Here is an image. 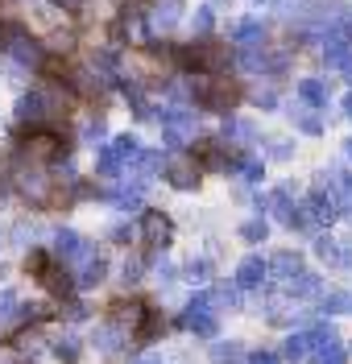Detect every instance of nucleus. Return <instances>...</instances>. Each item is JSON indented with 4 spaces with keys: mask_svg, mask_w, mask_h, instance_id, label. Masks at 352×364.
<instances>
[{
    "mask_svg": "<svg viewBox=\"0 0 352 364\" xmlns=\"http://www.w3.org/2000/svg\"><path fill=\"white\" fill-rule=\"evenodd\" d=\"M236 63L233 46L220 38H199L191 46H174V67L191 70V75H228Z\"/></svg>",
    "mask_w": 352,
    "mask_h": 364,
    "instance_id": "nucleus-1",
    "label": "nucleus"
},
{
    "mask_svg": "<svg viewBox=\"0 0 352 364\" xmlns=\"http://www.w3.org/2000/svg\"><path fill=\"white\" fill-rule=\"evenodd\" d=\"M191 100H199V108H211V112H233L240 104V87L228 75H195L191 79Z\"/></svg>",
    "mask_w": 352,
    "mask_h": 364,
    "instance_id": "nucleus-2",
    "label": "nucleus"
},
{
    "mask_svg": "<svg viewBox=\"0 0 352 364\" xmlns=\"http://www.w3.org/2000/svg\"><path fill=\"white\" fill-rule=\"evenodd\" d=\"M63 112H67L63 95H54V91H46V87H33L17 100V120L29 124V129H46V124H54Z\"/></svg>",
    "mask_w": 352,
    "mask_h": 364,
    "instance_id": "nucleus-3",
    "label": "nucleus"
},
{
    "mask_svg": "<svg viewBox=\"0 0 352 364\" xmlns=\"http://www.w3.org/2000/svg\"><path fill=\"white\" fill-rule=\"evenodd\" d=\"M9 182H13V191H17L21 199H29L33 207H50L54 203V182H50L46 170H38V161H33V166H17Z\"/></svg>",
    "mask_w": 352,
    "mask_h": 364,
    "instance_id": "nucleus-4",
    "label": "nucleus"
},
{
    "mask_svg": "<svg viewBox=\"0 0 352 364\" xmlns=\"http://www.w3.org/2000/svg\"><path fill=\"white\" fill-rule=\"evenodd\" d=\"M67 149H70V141L63 133H54V129H29L21 136V154L29 161H58Z\"/></svg>",
    "mask_w": 352,
    "mask_h": 364,
    "instance_id": "nucleus-5",
    "label": "nucleus"
},
{
    "mask_svg": "<svg viewBox=\"0 0 352 364\" xmlns=\"http://www.w3.org/2000/svg\"><path fill=\"white\" fill-rule=\"evenodd\" d=\"M331 340H336V327H331V323H315V327H303V331H290L282 356L299 364V360H306L315 348H324V343H331Z\"/></svg>",
    "mask_w": 352,
    "mask_h": 364,
    "instance_id": "nucleus-6",
    "label": "nucleus"
},
{
    "mask_svg": "<svg viewBox=\"0 0 352 364\" xmlns=\"http://www.w3.org/2000/svg\"><path fill=\"white\" fill-rule=\"evenodd\" d=\"M178 327H187V331H195V336H215V331H220L215 302H211L208 290H203V294H195V298L187 302V311L178 315Z\"/></svg>",
    "mask_w": 352,
    "mask_h": 364,
    "instance_id": "nucleus-7",
    "label": "nucleus"
},
{
    "mask_svg": "<svg viewBox=\"0 0 352 364\" xmlns=\"http://www.w3.org/2000/svg\"><path fill=\"white\" fill-rule=\"evenodd\" d=\"M92 252H100V249H95L87 236H79L75 228H58V232H54V252H50L54 261H63V265H79V261H87Z\"/></svg>",
    "mask_w": 352,
    "mask_h": 364,
    "instance_id": "nucleus-8",
    "label": "nucleus"
},
{
    "mask_svg": "<svg viewBox=\"0 0 352 364\" xmlns=\"http://www.w3.org/2000/svg\"><path fill=\"white\" fill-rule=\"evenodd\" d=\"M141 236H145L149 252L166 249V245L174 240V220H170L166 211H154V207H145V211H141Z\"/></svg>",
    "mask_w": 352,
    "mask_h": 364,
    "instance_id": "nucleus-9",
    "label": "nucleus"
},
{
    "mask_svg": "<svg viewBox=\"0 0 352 364\" xmlns=\"http://www.w3.org/2000/svg\"><path fill=\"white\" fill-rule=\"evenodd\" d=\"M315 252H319V261H328V269H352V236H328V232H319Z\"/></svg>",
    "mask_w": 352,
    "mask_h": 364,
    "instance_id": "nucleus-10",
    "label": "nucleus"
},
{
    "mask_svg": "<svg viewBox=\"0 0 352 364\" xmlns=\"http://www.w3.org/2000/svg\"><path fill=\"white\" fill-rule=\"evenodd\" d=\"M4 54H9V58H13L21 70L25 67H42V58H46V54H42V42H38V38H29L21 25L13 29V42H9V50H4Z\"/></svg>",
    "mask_w": 352,
    "mask_h": 364,
    "instance_id": "nucleus-11",
    "label": "nucleus"
},
{
    "mask_svg": "<svg viewBox=\"0 0 352 364\" xmlns=\"http://www.w3.org/2000/svg\"><path fill=\"white\" fill-rule=\"evenodd\" d=\"M166 182L174 186V191H199V182H203V170H199V161L191 158H174L162 166Z\"/></svg>",
    "mask_w": 352,
    "mask_h": 364,
    "instance_id": "nucleus-12",
    "label": "nucleus"
},
{
    "mask_svg": "<svg viewBox=\"0 0 352 364\" xmlns=\"http://www.w3.org/2000/svg\"><path fill=\"white\" fill-rule=\"evenodd\" d=\"M282 294H286V302H303V298H319V294H324V282H319V273L299 269L294 277H286V282H282Z\"/></svg>",
    "mask_w": 352,
    "mask_h": 364,
    "instance_id": "nucleus-13",
    "label": "nucleus"
},
{
    "mask_svg": "<svg viewBox=\"0 0 352 364\" xmlns=\"http://www.w3.org/2000/svg\"><path fill=\"white\" fill-rule=\"evenodd\" d=\"M162 327H166L162 311H158L154 302H145V306H141V315H137V323H133V331H129V340H137V343H154L158 336H162Z\"/></svg>",
    "mask_w": 352,
    "mask_h": 364,
    "instance_id": "nucleus-14",
    "label": "nucleus"
},
{
    "mask_svg": "<svg viewBox=\"0 0 352 364\" xmlns=\"http://www.w3.org/2000/svg\"><path fill=\"white\" fill-rule=\"evenodd\" d=\"M108 277V265H104V257L92 252L87 261H79V265H70V282H75V290H92Z\"/></svg>",
    "mask_w": 352,
    "mask_h": 364,
    "instance_id": "nucleus-15",
    "label": "nucleus"
},
{
    "mask_svg": "<svg viewBox=\"0 0 352 364\" xmlns=\"http://www.w3.org/2000/svg\"><path fill=\"white\" fill-rule=\"evenodd\" d=\"M92 343L104 352V356H117L120 348L129 343V327H120V323H112V318H108V323H100V327H95Z\"/></svg>",
    "mask_w": 352,
    "mask_h": 364,
    "instance_id": "nucleus-16",
    "label": "nucleus"
},
{
    "mask_svg": "<svg viewBox=\"0 0 352 364\" xmlns=\"http://www.w3.org/2000/svg\"><path fill=\"white\" fill-rule=\"evenodd\" d=\"M183 21V0H154L149 4V25L154 29H174V25Z\"/></svg>",
    "mask_w": 352,
    "mask_h": 364,
    "instance_id": "nucleus-17",
    "label": "nucleus"
},
{
    "mask_svg": "<svg viewBox=\"0 0 352 364\" xmlns=\"http://www.w3.org/2000/svg\"><path fill=\"white\" fill-rule=\"evenodd\" d=\"M265 273H270V265H265L261 257H245V261L236 265V290H261Z\"/></svg>",
    "mask_w": 352,
    "mask_h": 364,
    "instance_id": "nucleus-18",
    "label": "nucleus"
},
{
    "mask_svg": "<svg viewBox=\"0 0 352 364\" xmlns=\"http://www.w3.org/2000/svg\"><path fill=\"white\" fill-rule=\"evenodd\" d=\"M104 149H108V154L117 158V166H120V170H129V166L137 161V154H141V141H137L133 133H124V136H117L112 145H104Z\"/></svg>",
    "mask_w": 352,
    "mask_h": 364,
    "instance_id": "nucleus-19",
    "label": "nucleus"
},
{
    "mask_svg": "<svg viewBox=\"0 0 352 364\" xmlns=\"http://www.w3.org/2000/svg\"><path fill=\"white\" fill-rule=\"evenodd\" d=\"M233 170L245 182H261V178H265V158H257L253 149H245V154H236V158H233Z\"/></svg>",
    "mask_w": 352,
    "mask_h": 364,
    "instance_id": "nucleus-20",
    "label": "nucleus"
},
{
    "mask_svg": "<svg viewBox=\"0 0 352 364\" xmlns=\"http://www.w3.org/2000/svg\"><path fill=\"white\" fill-rule=\"evenodd\" d=\"M265 265H270V269H274V273L282 277V282H286V277H294V273L303 269V252H294V249H282V252H274V257H270Z\"/></svg>",
    "mask_w": 352,
    "mask_h": 364,
    "instance_id": "nucleus-21",
    "label": "nucleus"
},
{
    "mask_svg": "<svg viewBox=\"0 0 352 364\" xmlns=\"http://www.w3.org/2000/svg\"><path fill=\"white\" fill-rule=\"evenodd\" d=\"M141 306H145V302H141V298H117V302H112V323H120V327H129V331H133V323H137V315H141Z\"/></svg>",
    "mask_w": 352,
    "mask_h": 364,
    "instance_id": "nucleus-22",
    "label": "nucleus"
},
{
    "mask_svg": "<svg viewBox=\"0 0 352 364\" xmlns=\"http://www.w3.org/2000/svg\"><path fill=\"white\" fill-rule=\"evenodd\" d=\"M303 364H348V348L340 340H331V343H324V348H315Z\"/></svg>",
    "mask_w": 352,
    "mask_h": 364,
    "instance_id": "nucleus-23",
    "label": "nucleus"
},
{
    "mask_svg": "<svg viewBox=\"0 0 352 364\" xmlns=\"http://www.w3.org/2000/svg\"><path fill=\"white\" fill-rule=\"evenodd\" d=\"M319 311L324 315H352V294L348 290H328V294H319Z\"/></svg>",
    "mask_w": 352,
    "mask_h": 364,
    "instance_id": "nucleus-24",
    "label": "nucleus"
},
{
    "mask_svg": "<svg viewBox=\"0 0 352 364\" xmlns=\"http://www.w3.org/2000/svg\"><path fill=\"white\" fill-rule=\"evenodd\" d=\"M299 100H303L306 108H328V83L303 79V83H299Z\"/></svg>",
    "mask_w": 352,
    "mask_h": 364,
    "instance_id": "nucleus-25",
    "label": "nucleus"
},
{
    "mask_svg": "<svg viewBox=\"0 0 352 364\" xmlns=\"http://www.w3.org/2000/svg\"><path fill=\"white\" fill-rule=\"evenodd\" d=\"M257 145H265V158H274V161L294 158V141L290 136H261Z\"/></svg>",
    "mask_w": 352,
    "mask_h": 364,
    "instance_id": "nucleus-26",
    "label": "nucleus"
},
{
    "mask_svg": "<svg viewBox=\"0 0 352 364\" xmlns=\"http://www.w3.org/2000/svg\"><path fill=\"white\" fill-rule=\"evenodd\" d=\"M233 33H236V42H240V46H261V42H265V25L253 21V17H249V21H240Z\"/></svg>",
    "mask_w": 352,
    "mask_h": 364,
    "instance_id": "nucleus-27",
    "label": "nucleus"
},
{
    "mask_svg": "<svg viewBox=\"0 0 352 364\" xmlns=\"http://www.w3.org/2000/svg\"><path fill=\"white\" fill-rule=\"evenodd\" d=\"M50 352L63 364H79V336H58V340L50 343Z\"/></svg>",
    "mask_w": 352,
    "mask_h": 364,
    "instance_id": "nucleus-28",
    "label": "nucleus"
},
{
    "mask_svg": "<svg viewBox=\"0 0 352 364\" xmlns=\"http://www.w3.org/2000/svg\"><path fill=\"white\" fill-rule=\"evenodd\" d=\"M208 294H211L215 306H240V290H236V282H233V286H228V282H215Z\"/></svg>",
    "mask_w": 352,
    "mask_h": 364,
    "instance_id": "nucleus-29",
    "label": "nucleus"
},
{
    "mask_svg": "<svg viewBox=\"0 0 352 364\" xmlns=\"http://www.w3.org/2000/svg\"><path fill=\"white\" fill-rule=\"evenodd\" d=\"M211 360L215 364H240L245 360V348H240V343H211Z\"/></svg>",
    "mask_w": 352,
    "mask_h": 364,
    "instance_id": "nucleus-30",
    "label": "nucleus"
},
{
    "mask_svg": "<svg viewBox=\"0 0 352 364\" xmlns=\"http://www.w3.org/2000/svg\"><path fill=\"white\" fill-rule=\"evenodd\" d=\"M50 261H54L50 252H42V249H29V257H25V273H29V277L38 282V277H42V273L50 269Z\"/></svg>",
    "mask_w": 352,
    "mask_h": 364,
    "instance_id": "nucleus-31",
    "label": "nucleus"
},
{
    "mask_svg": "<svg viewBox=\"0 0 352 364\" xmlns=\"http://www.w3.org/2000/svg\"><path fill=\"white\" fill-rule=\"evenodd\" d=\"M265 236H270V224H265L261 215H253V220L240 224V240H249V245H257V240H265Z\"/></svg>",
    "mask_w": 352,
    "mask_h": 364,
    "instance_id": "nucleus-32",
    "label": "nucleus"
},
{
    "mask_svg": "<svg viewBox=\"0 0 352 364\" xmlns=\"http://www.w3.org/2000/svg\"><path fill=\"white\" fill-rule=\"evenodd\" d=\"M21 311V298L13 294V290H0V327H9L13 318Z\"/></svg>",
    "mask_w": 352,
    "mask_h": 364,
    "instance_id": "nucleus-33",
    "label": "nucleus"
},
{
    "mask_svg": "<svg viewBox=\"0 0 352 364\" xmlns=\"http://www.w3.org/2000/svg\"><path fill=\"white\" fill-rule=\"evenodd\" d=\"M290 120H294V129H303L306 136H319V133H324V124H319L311 112H303V108H290Z\"/></svg>",
    "mask_w": 352,
    "mask_h": 364,
    "instance_id": "nucleus-34",
    "label": "nucleus"
},
{
    "mask_svg": "<svg viewBox=\"0 0 352 364\" xmlns=\"http://www.w3.org/2000/svg\"><path fill=\"white\" fill-rule=\"evenodd\" d=\"M183 277H187V282H211V265L203 261V257H191L187 269H183Z\"/></svg>",
    "mask_w": 352,
    "mask_h": 364,
    "instance_id": "nucleus-35",
    "label": "nucleus"
},
{
    "mask_svg": "<svg viewBox=\"0 0 352 364\" xmlns=\"http://www.w3.org/2000/svg\"><path fill=\"white\" fill-rule=\"evenodd\" d=\"M211 25H215V9H211V4H199V9H195V21H191V29H195V33H211Z\"/></svg>",
    "mask_w": 352,
    "mask_h": 364,
    "instance_id": "nucleus-36",
    "label": "nucleus"
},
{
    "mask_svg": "<svg viewBox=\"0 0 352 364\" xmlns=\"http://www.w3.org/2000/svg\"><path fill=\"white\" fill-rule=\"evenodd\" d=\"M50 50H54V54H70V50H75V33H70V29H54V33H50Z\"/></svg>",
    "mask_w": 352,
    "mask_h": 364,
    "instance_id": "nucleus-37",
    "label": "nucleus"
},
{
    "mask_svg": "<svg viewBox=\"0 0 352 364\" xmlns=\"http://www.w3.org/2000/svg\"><path fill=\"white\" fill-rule=\"evenodd\" d=\"M83 141L104 145V116H87V124H83Z\"/></svg>",
    "mask_w": 352,
    "mask_h": 364,
    "instance_id": "nucleus-38",
    "label": "nucleus"
},
{
    "mask_svg": "<svg viewBox=\"0 0 352 364\" xmlns=\"http://www.w3.org/2000/svg\"><path fill=\"white\" fill-rule=\"evenodd\" d=\"M141 273H145V265H141V257H129V261L120 265V282H124V286H133V282H137Z\"/></svg>",
    "mask_w": 352,
    "mask_h": 364,
    "instance_id": "nucleus-39",
    "label": "nucleus"
},
{
    "mask_svg": "<svg viewBox=\"0 0 352 364\" xmlns=\"http://www.w3.org/2000/svg\"><path fill=\"white\" fill-rule=\"evenodd\" d=\"M245 364H282V356H278V352H249Z\"/></svg>",
    "mask_w": 352,
    "mask_h": 364,
    "instance_id": "nucleus-40",
    "label": "nucleus"
},
{
    "mask_svg": "<svg viewBox=\"0 0 352 364\" xmlns=\"http://www.w3.org/2000/svg\"><path fill=\"white\" fill-rule=\"evenodd\" d=\"M257 108H261V112H274V108H278V95H274L270 87L257 91Z\"/></svg>",
    "mask_w": 352,
    "mask_h": 364,
    "instance_id": "nucleus-41",
    "label": "nucleus"
},
{
    "mask_svg": "<svg viewBox=\"0 0 352 364\" xmlns=\"http://www.w3.org/2000/svg\"><path fill=\"white\" fill-rule=\"evenodd\" d=\"M13 29H17L13 21H0V54L9 50V42H13Z\"/></svg>",
    "mask_w": 352,
    "mask_h": 364,
    "instance_id": "nucleus-42",
    "label": "nucleus"
},
{
    "mask_svg": "<svg viewBox=\"0 0 352 364\" xmlns=\"http://www.w3.org/2000/svg\"><path fill=\"white\" fill-rule=\"evenodd\" d=\"M336 67L344 70V79L352 83V50H348V54H340V58H336Z\"/></svg>",
    "mask_w": 352,
    "mask_h": 364,
    "instance_id": "nucleus-43",
    "label": "nucleus"
},
{
    "mask_svg": "<svg viewBox=\"0 0 352 364\" xmlns=\"http://www.w3.org/2000/svg\"><path fill=\"white\" fill-rule=\"evenodd\" d=\"M112 240H120V245H124V240H129V228L117 224V228H112Z\"/></svg>",
    "mask_w": 352,
    "mask_h": 364,
    "instance_id": "nucleus-44",
    "label": "nucleus"
},
{
    "mask_svg": "<svg viewBox=\"0 0 352 364\" xmlns=\"http://www.w3.org/2000/svg\"><path fill=\"white\" fill-rule=\"evenodd\" d=\"M63 4H67L70 13H79V9H83V0H63Z\"/></svg>",
    "mask_w": 352,
    "mask_h": 364,
    "instance_id": "nucleus-45",
    "label": "nucleus"
},
{
    "mask_svg": "<svg viewBox=\"0 0 352 364\" xmlns=\"http://www.w3.org/2000/svg\"><path fill=\"white\" fill-rule=\"evenodd\" d=\"M344 116H348V120H352V91H348V95H344Z\"/></svg>",
    "mask_w": 352,
    "mask_h": 364,
    "instance_id": "nucleus-46",
    "label": "nucleus"
},
{
    "mask_svg": "<svg viewBox=\"0 0 352 364\" xmlns=\"http://www.w3.org/2000/svg\"><path fill=\"white\" fill-rule=\"evenodd\" d=\"M133 364H162L158 356H141V360H133Z\"/></svg>",
    "mask_w": 352,
    "mask_h": 364,
    "instance_id": "nucleus-47",
    "label": "nucleus"
},
{
    "mask_svg": "<svg viewBox=\"0 0 352 364\" xmlns=\"http://www.w3.org/2000/svg\"><path fill=\"white\" fill-rule=\"evenodd\" d=\"M344 154H348V161H352V136H348V145H344Z\"/></svg>",
    "mask_w": 352,
    "mask_h": 364,
    "instance_id": "nucleus-48",
    "label": "nucleus"
},
{
    "mask_svg": "<svg viewBox=\"0 0 352 364\" xmlns=\"http://www.w3.org/2000/svg\"><path fill=\"white\" fill-rule=\"evenodd\" d=\"M348 356H352V348H348Z\"/></svg>",
    "mask_w": 352,
    "mask_h": 364,
    "instance_id": "nucleus-49",
    "label": "nucleus"
},
{
    "mask_svg": "<svg viewBox=\"0 0 352 364\" xmlns=\"http://www.w3.org/2000/svg\"><path fill=\"white\" fill-rule=\"evenodd\" d=\"M348 25H352V21H348Z\"/></svg>",
    "mask_w": 352,
    "mask_h": 364,
    "instance_id": "nucleus-50",
    "label": "nucleus"
}]
</instances>
